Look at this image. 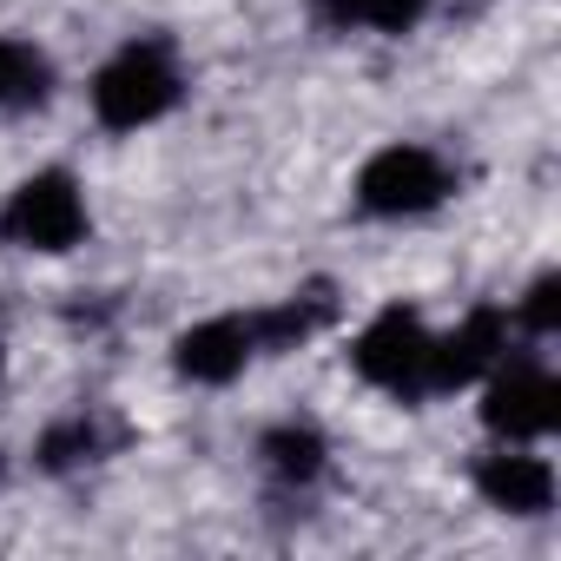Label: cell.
I'll use <instances>...</instances> for the list:
<instances>
[{"mask_svg":"<svg viewBox=\"0 0 561 561\" xmlns=\"http://www.w3.org/2000/svg\"><path fill=\"white\" fill-rule=\"evenodd\" d=\"M93 449H100V436H93V423L80 416V423H60V430H47V443H41V462H47V469H73V462H93Z\"/></svg>","mask_w":561,"mask_h":561,"instance_id":"obj_12","label":"cell"},{"mask_svg":"<svg viewBox=\"0 0 561 561\" xmlns=\"http://www.w3.org/2000/svg\"><path fill=\"white\" fill-rule=\"evenodd\" d=\"M264 462H271V476H285V482H311L324 469V436L318 430H271L264 436Z\"/></svg>","mask_w":561,"mask_h":561,"instance_id":"obj_9","label":"cell"},{"mask_svg":"<svg viewBox=\"0 0 561 561\" xmlns=\"http://www.w3.org/2000/svg\"><path fill=\"white\" fill-rule=\"evenodd\" d=\"M179 106V73L165 67V54L159 47H126L113 67H100V80H93V113H100V126H113V133H139V126H152L159 113H172Z\"/></svg>","mask_w":561,"mask_h":561,"instance_id":"obj_1","label":"cell"},{"mask_svg":"<svg viewBox=\"0 0 561 561\" xmlns=\"http://www.w3.org/2000/svg\"><path fill=\"white\" fill-rule=\"evenodd\" d=\"M476 489L508 515H541L554 502V469L541 456H489L476 469Z\"/></svg>","mask_w":561,"mask_h":561,"instance_id":"obj_8","label":"cell"},{"mask_svg":"<svg viewBox=\"0 0 561 561\" xmlns=\"http://www.w3.org/2000/svg\"><path fill=\"white\" fill-rule=\"evenodd\" d=\"M337 21H364V27H383V34H403L430 14V0H324Z\"/></svg>","mask_w":561,"mask_h":561,"instance_id":"obj_11","label":"cell"},{"mask_svg":"<svg viewBox=\"0 0 561 561\" xmlns=\"http://www.w3.org/2000/svg\"><path fill=\"white\" fill-rule=\"evenodd\" d=\"M482 423L508 443H528V436H548L561 423V383L548 370H508L489 383L482 397Z\"/></svg>","mask_w":561,"mask_h":561,"instance_id":"obj_5","label":"cell"},{"mask_svg":"<svg viewBox=\"0 0 561 561\" xmlns=\"http://www.w3.org/2000/svg\"><path fill=\"white\" fill-rule=\"evenodd\" d=\"M502 344H508V318L482 305V311H469V318H462V331H449L443 344H430L423 383H436V390H456V383L482 377V370L502 357Z\"/></svg>","mask_w":561,"mask_h":561,"instance_id":"obj_6","label":"cell"},{"mask_svg":"<svg viewBox=\"0 0 561 561\" xmlns=\"http://www.w3.org/2000/svg\"><path fill=\"white\" fill-rule=\"evenodd\" d=\"M47 93V60L0 34V106H34Z\"/></svg>","mask_w":561,"mask_h":561,"instance_id":"obj_10","label":"cell"},{"mask_svg":"<svg viewBox=\"0 0 561 561\" xmlns=\"http://www.w3.org/2000/svg\"><path fill=\"white\" fill-rule=\"evenodd\" d=\"M251 324L244 318H211V324H192L179 344H172V364L192 377V383H231L251 357Z\"/></svg>","mask_w":561,"mask_h":561,"instance_id":"obj_7","label":"cell"},{"mask_svg":"<svg viewBox=\"0 0 561 561\" xmlns=\"http://www.w3.org/2000/svg\"><path fill=\"white\" fill-rule=\"evenodd\" d=\"M522 324L528 331H561V277L548 271V277H535V285H528V298H522Z\"/></svg>","mask_w":561,"mask_h":561,"instance_id":"obj_13","label":"cell"},{"mask_svg":"<svg viewBox=\"0 0 561 561\" xmlns=\"http://www.w3.org/2000/svg\"><path fill=\"white\" fill-rule=\"evenodd\" d=\"M0 231H8L14 244H27V251H67V244H80L87 238L80 185L67 172H34L8 198V211H0Z\"/></svg>","mask_w":561,"mask_h":561,"instance_id":"obj_2","label":"cell"},{"mask_svg":"<svg viewBox=\"0 0 561 561\" xmlns=\"http://www.w3.org/2000/svg\"><path fill=\"white\" fill-rule=\"evenodd\" d=\"M443 192H449V172H443V159L423 152V146H383V152L357 172V205L377 211V218L430 211Z\"/></svg>","mask_w":561,"mask_h":561,"instance_id":"obj_3","label":"cell"},{"mask_svg":"<svg viewBox=\"0 0 561 561\" xmlns=\"http://www.w3.org/2000/svg\"><path fill=\"white\" fill-rule=\"evenodd\" d=\"M351 364L364 383H383V390H410L423 383V364H430V337H423V318L390 305L383 318H370V331L351 344Z\"/></svg>","mask_w":561,"mask_h":561,"instance_id":"obj_4","label":"cell"}]
</instances>
